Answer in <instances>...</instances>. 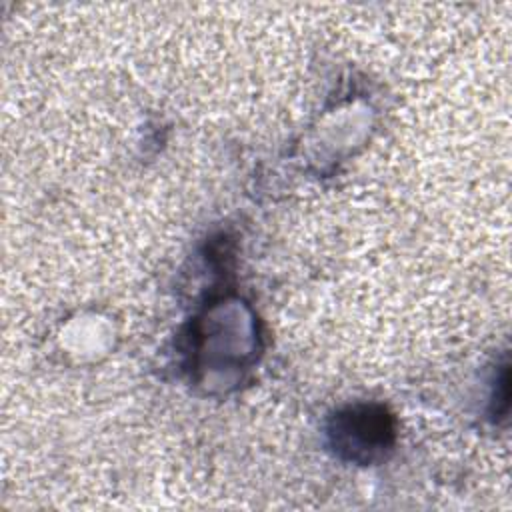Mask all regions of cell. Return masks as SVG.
I'll return each mask as SVG.
<instances>
[{"label": "cell", "mask_w": 512, "mask_h": 512, "mask_svg": "<svg viewBox=\"0 0 512 512\" xmlns=\"http://www.w3.org/2000/svg\"><path fill=\"white\" fill-rule=\"evenodd\" d=\"M336 444L350 452V458H370L372 454L386 448L392 440L390 418L380 408H350L336 416L334 428Z\"/></svg>", "instance_id": "cell-1"}]
</instances>
